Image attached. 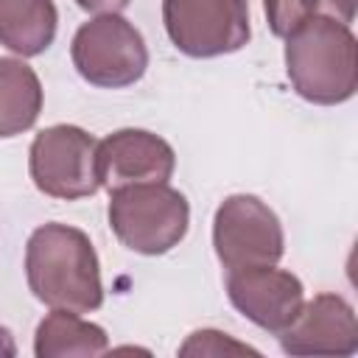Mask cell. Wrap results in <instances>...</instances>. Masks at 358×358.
Masks as SVG:
<instances>
[{
    "label": "cell",
    "mask_w": 358,
    "mask_h": 358,
    "mask_svg": "<svg viewBox=\"0 0 358 358\" xmlns=\"http://www.w3.org/2000/svg\"><path fill=\"white\" fill-rule=\"evenodd\" d=\"M171 45L190 59H215L241 50L249 36V0H162Z\"/></svg>",
    "instance_id": "7"
},
{
    "label": "cell",
    "mask_w": 358,
    "mask_h": 358,
    "mask_svg": "<svg viewBox=\"0 0 358 358\" xmlns=\"http://www.w3.org/2000/svg\"><path fill=\"white\" fill-rule=\"evenodd\" d=\"M106 350V330L73 310H50L34 333L36 358H95Z\"/></svg>",
    "instance_id": "12"
},
{
    "label": "cell",
    "mask_w": 358,
    "mask_h": 358,
    "mask_svg": "<svg viewBox=\"0 0 358 358\" xmlns=\"http://www.w3.org/2000/svg\"><path fill=\"white\" fill-rule=\"evenodd\" d=\"M280 347L288 355H355L358 319L352 305L338 294H316L280 333Z\"/></svg>",
    "instance_id": "10"
},
{
    "label": "cell",
    "mask_w": 358,
    "mask_h": 358,
    "mask_svg": "<svg viewBox=\"0 0 358 358\" xmlns=\"http://www.w3.org/2000/svg\"><path fill=\"white\" fill-rule=\"evenodd\" d=\"M25 277L31 294L50 310L92 313L103 305L98 252L78 227H36L25 243Z\"/></svg>",
    "instance_id": "1"
},
{
    "label": "cell",
    "mask_w": 358,
    "mask_h": 358,
    "mask_svg": "<svg viewBox=\"0 0 358 358\" xmlns=\"http://www.w3.org/2000/svg\"><path fill=\"white\" fill-rule=\"evenodd\" d=\"M227 296L241 316L274 336H280L305 305L302 280L277 268V263L227 271Z\"/></svg>",
    "instance_id": "8"
},
{
    "label": "cell",
    "mask_w": 358,
    "mask_h": 358,
    "mask_svg": "<svg viewBox=\"0 0 358 358\" xmlns=\"http://www.w3.org/2000/svg\"><path fill=\"white\" fill-rule=\"evenodd\" d=\"M131 0H76L78 8L90 14H120Z\"/></svg>",
    "instance_id": "17"
},
{
    "label": "cell",
    "mask_w": 358,
    "mask_h": 358,
    "mask_svg": "<svg viewBox=\"0 0 358 358\" xmlns=\"http://www.w3.org/2000/svg\"><path fill=\"white\" fill-rule=\"evenodd\" d=\"M14 352H17V347H14L8 327H0V355H14Z\"/></svg>",
    "instance_id": "18"
},
{
    "label": "cell",
    "mask_w": 358,
    "mask_h": 358,
    "mask_svg": "<svg viewBox=\"0 0 358 358\" xmlns=\"http://www.w3.org/2000/svg\"><path fill=\"white\" fill-rule=\"evenodd\" d=\"M42 103L45 92L36 70L17 56H0V140L34 129Z\"/></svg>",
    "instance_id": "13"
},
{
    "label": "cell",
    "mask_w": 358,
    "mask_h": 358,
    "mask_svg": "<svg viewBox=\"0 0 358 358\" xmlns=\"http://www.w3.org/2000/svg\"><path fill=\"white\" fill-rule=\"evenodd\" d=\"M59 28V11L53 0H0V45L31 59L45 53Z\"/></svg>",
    "instance_id": "11"
},
{
    "label": "cell",
    "mask_w": 358,
    "mask_h": 358,
    "mask_svg": "<svg viewBox=\"0 0 358 358\" xmlns=\"http://www.w3.org/2000/svg\"><path fill=\"white\" fill-rule=\"evenodd\" d=\"M76 73L101 90H123L137 84L148 70V48L143 34L123 14H95L70 42Z\"/></svg>",
    "instance_id": "4"
},
{
    "label": "cell",
    "mask_w": 358,
    "mask_h": 358,
    "mask_svg": "<svg viewBox=\"0 0 358 358\" xmlns=\"http://www.w3.org/2000/svg\"><path fill=\"white\" fill-rule=\"evenodd\" d=\"M355 8H358V0H319V11H324L327 17L350 25L355 20Z\"/></svg>",
    "instance_id": "16"
},
{
    "label": "cell",
    "mask_w": 358,
    "mask_h": 358,
    "mask_svg": "<svg viewBox=\"0 0 358 358\" xmlns=\"http://www.w3.org/2000/svg\"><path fill=\"white\" fill-rule=\"evenodd\" d=\"M263 11L271 34L285 39L302 22L319 14V0H263Z\"/></svg>",
    "instance_id": "14"
},
{
    "label": "cell",
    "mask_w": 358,
    "mask_h": 358,
    "mask_svg": "<svg viewBox=\"0 0 358 358\" xmlns=\"http://www.w3.org/2000/svg\"><path fill=\"white\" fill-rule=\"evenodd\" d=\"M213 249L227 271L274 266L285 252V232L277 213L263 199L232 193L213 215Z\"/></svg>",
    "instance_id": "6"
},
{
    "label": "cell",
    "mask_w": 358,
    "mask_h": 358,
    "mask_svg": "<svg viewBox=\"0 0 358 358\" xmlns=\"http://www.w3.org/2000/svg\"><path fill=\"white\" fill-rule=\"evenodd\" d=\"M98 140L81 126L56 123L42 129L28 148V171L39 193L78 201L98 193Z\"/></svg>",
    "instance_id": "5"
},
{
    "label": "cell",
    "mask_w": 358,
    "mask_h": 358,
    "mask_svg": "<svg viewBox=\"0 0 358 358\" xmlns=\"http://www.w3.org/2000/svg\"><path fill=\"white\" fill-rule=\"evenodd\" d=\"M229 352H257V350L210 327L190 333L187 341L179 347V355H229Z\"/></svg>",
    "instance_id": "15"
},
{
    "label": "cell",
    "mask_w": 358,
    "mask_h": 358,
    "mask_svg": "<svg viewBox=\"0 0 358 358\" xmlns=\"http://www.w3.org/2000/svg\"><path fill=\"white\" fill-rule=\"evenodd\" d=\"M109 227L115 238L137 255H165L179 246L190 227L185 193L168 182L129 185L109 193Z\"/></svg>",
    "instance_id": "3"
},
{
    "label": "cell",
    "mask_w": 358,
    "mask_h": 358,
    "mask_svg": "<svg viewBox=\"0 0 358 358\" xmlns=\"http://www.w3.org/2000/svg\"><path fill=\"white\" fill-rule=\"evenodd\" d=\"M98 182L106 193L129 185L168 182L176 168V154L168 140L145 129H117L98 140Z\"/></svg>",
    "instance_id": "9"
},
{
    "label": "cell",
    "mask_w": 358,
    "mask_h": 358,
    "mask_svg": "<svg viewBox=\"0 0 358 358\" xmlns=\"http://www.w3.org/2000/svg\"><path fill=\"white\" fill-rule=\"evenodd\" d=\"M285 73L299 98L316 106L347 103L358 90V45L350 25L316 14L285 36Z\"/></svg>",
    "instance_id": "2"
}]
</instances>
